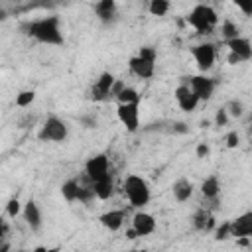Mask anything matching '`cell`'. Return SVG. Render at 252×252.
<instances>
[{
  "mask_svg": "<svg viewBox=\"0 0 252 252\" xmlns=\"http://www.w3.org/2000/svg\"><path fill=\"white\" fill-rule=\"evenodd\" d=\"M122 191H124L128 203L136 209H144L152 199V189H150L148 179H144L142 175H136V173L126 175V179L122 181Z\"/></svg>",
  "mask_w": 252,
  "mask_h": 252,
  "instance_id": "3957f363",
  "label": "cell"
},
{
  "mask_svg": "<svg viewBox=\"0 0 252 252\" xmlns=\"http://www.w3.org/2000/svg\"><path fill=\"white\" fill-rule=\"evenodd\" d=\"M191 55H193V61L197 65V69L201 73H209L213 67H215V59H217V49L211 41H203V43H197L191 47Z\"/></svg>",
  "mask_w": 252,
  "mask_h": 252,
  "instance_id": "5b68a950",
  "label": "cell"
},
{
  "mask_svg": "<svg viewBox=\"0 0 252 252\" xmlns=\"http://www.w3.org/2000/svg\"><path fill=\"white\" fill-rule=\"evenodd\" d=\"M114 79H116V77H114L110 71H102V73L98 75V79L94 81V85L91 87L89 98L94 100V102H102V100L110 98V96H112V94H110V89H112Z\"/></svg>",
  "mask_w": 252,
  "mask_h": 252,
  "instance_id": "9c48e42d",
  "label": "cell"
},
{
  "mask_svg": "<svg viewBox=\"0 0 252 252\" xmlns=\"http://www.w3.org/2000/svg\"><path fill=\"white\" fill-rule=\"evenodd\" d=\"M132 228L136 230L138 236H150L156 232V217L140 209L132 217Z\"/></svg>",
  "mask_w": 252,
  "mask_h": 252,
  "instance_id": "8fae6325",
  "label": "cell"
},
{
  "mask_svg": "<svg viewBox=\"0 0 252 252\" xmlns=\"http://www.w3.org/2000/svg\"><path fill=\"white\" fill-rule=\"evenodd\" d=\"M33 100H35V91H32V89L20 91V93L16 94V106H20V108H28Z\"/></svg>",
  "mask_w": 252,
  "mask_h": 252,
  "instance_id": "4316f807",
  "label": "cell"
},
{
  "mask_svg": "<svg viewBox=\"0 0 252 252\" xmlns=\"http://www.w3.org/2000/svg\"><path fill=\"white\" fill-rule=\"evenodd\" d=\"M201 195L207 201H217L220 195V181L217 175H209L201 181Z\"/></svg>",
  "mask_w": 252,
  "mask_h": 252,
  "instance_id": "ffe728a7",
  "label": "cell"
},
{
  "mask_svg": "<svg viewBox=\"0 0 252 252\" xmlns=\"http://www.w3.org/2000/svg\"><path fill=\"white\" fill-rule=\"evenodd\" d=\"M224 110H226V114H228L230 118L240 120V118L244 116V112H246V106H244V102H242V100L232 98V100H228V102L224 104Z\"/></svg>",
  "mask_w": 252,
  "mask_h": 252,
  "instance_id": "cb8c5ba5",
  "label": "cell"
},
{
  "mask_svg": "<svg viewBox=\"0 0 252 252\" xmlns=\"http://www.w3.org/2000/svg\"><path fill=\"white\" fill-rule=\"evenodd\" d=\"M226 63H228V65H240V63H242V59H240L236 53L228 51V55H226Z\"/></svg>",
  "mask_w": 252,
  "mask_h": 252,
  "instance_id": "8d00e7d4",
  "label": "cell"
},
{
  "mask_svg": "<svg viewBox=\"0 0 252 252\" xmlns=\"http://www.w3.org/2000/svg\"><path fill=\"white\" fill-rule=\"evenodd\" d=\"M201 126L203 128H209V120H201Z\"/></svg>",
  "mask_w": 252,
  "mask_h": 252,
  "instance_id": "ab89813d",
  "label": "cell"
},
{
  "mask_svg": "<svg viewBox=\"0 0 252 252\" xmlns=\"http://www.w3.org/2000/svg\"><path fill=\"white\" fill-rule=\"evenodd\" d=\"M187 85H189V89L193 91V94L199 98V102H201V100H211L213 94H215V89H217L215 79L209 77L207 73L187 77Z\"/></svg>",
  "mask_w": 252,
  "mask_h": 252,
  "instance_id": "52a82bcc",
  "label": "cell"
},
{
  "mask_svg": "<svg viewBox=\"0 0 252 252\" xmlns=\"http://www.w3.org/2000/svg\"><path fill=\"white\" fill-rule=\"evenodd\" d=\"M228 120H230V116L226 114L224 106H220V108H219V110L215 112V126L222 128V126H226V124H228Z\"/></svg>",
  "mask_w": 252,
  "mask_h": 252,
  "instance_id": "1f68e13d",
  "label": "cell"
},
{
  "mask_svg": "<svg viewBox=\"0 0 252 252\" xmlns=\"http://www.w3.org/2000/svg\"><path fill=\"white\" fill-rule=\"evenodd\" d=\"M173 98L177 100V104H179V108H181L183 112H193V110L197 108V104H199V98L193 94V91H191L189 85H185V83H181V85L175 87Z\"/></svg>",
  "mask_w": 252,
  "mask_h": 252,
  "instance_id": "7c38bea8",
  "label": "cell"
},
{
  "mask_svg": "<svg viewBox=\"0 0 252 252\" xmlns=\"http://www.w3.org/2000/svg\"><path fill=\"white\" fill-rule=\"evenodd\" d=\"M114 98L118 100V102H140V93L134 89V87H128V85H124L116 94H114Z\"/></svg>",
  "mask_w": 252,
  "mask_h": 252,
  "instance_id": "603a6c76",
  "label": "cell"
},
{
  "mask_svg": "<svg viewBox=\"0 0 252 252\" xmlns=\"http://www.w3.org/2000/svg\"><path fill=\"white\" fill-rule=\"evenodd\" d=\"M124 220H126V211L124 209H112V211H106V213H102L98 217V222L106 230H110V232L120 230L122 224H124Z\"/></svg>",
  "mask_w": 252,
  "mask_h": 252,
  "instance_id": "2e32d148",
  "label": "cell"
},
{
  "mask_svg": "<svg viewBox=\"0 0 252 252\" xmlns=\"http://www.w3.org/2000/svg\"><path fill=\"white\" fill-rule=\"evenodd\" d=\"M169 0H150V6H148V12L152 16H158V18H163L167 12H169Z\"/></svg>",
  "mask_w": 252,
  "mask_h": 252,
  "instance_id": "d4e9b609",
  "label": "cell"
},
{
  "mask_svg": "<svg viewBox=\"0 0 252 252\" xmlns=\"http://www.w3.org/2000/svg\"><path fill=\"white\" fill-rule=\"evenodd\" d=\"M22 217H24L28 228L33 230V232H37V230L41 228V224H43L41 209H39V205H37L35 199H28V201L22 205Z\"/></svg>",
  "mask_w": 252,
  "mask_h": 252,
  "instance_id": "30bf717a",
  "label": "cell"
},
{
  "mask_svg": "<svg viewBox=\"0 0 252 252\" xmlns=\"http://www.w3.org/2000/svg\"><path fill=\"white\" fill-rule=\"evenodd\" d=\"M193 191H195V185L187 177H179L171 185V193H173V199L177 203H187L193 197Z\"/></svg>",
  "mask_w": 252,
  "mask_h": 252,
  "instance_id": "e0dca14e",
  "label": "cell"
},
{
  "mask_svg": "<svg viewBox=\"0 0 252 252\" xmlns=\"http://www.w3.org/2000/svg\"><path fill=\"white\" fill-rule=\"evenodd\" d=\"M59 191H61V195H63V199L67 203H75L77 197H79V179L77 177H71V179L63 181Z\"/></svg>",
  "mask_w": 252,
  "mask_h": 252,
  "instance_id": "7402d4cb",
  "label": "cell"
},
{
  "mask_svg": "<svg viewBox=\"0 0 252 252\" xmlns=\"http://www.w3.org/2000/svg\"><path fill=\"white\" fill-rule=\"evenodd\" d=\"M226 238H230L228 220H226V222H222L220 226H217V228H215V240H226Z\"/></svg>",
  "mask_w": 252,
  "mask_h": 252,
  "instance_id": "836d02e7",
  "label": "cell"
},
{
  "mask_svg": "<svg viewBox=\"0 0 252 252\" xmlns=\"http://www.w3.org/2000/svg\"><path fill=\"white\" fill-rule=\"evenodd\" d=\"M191 220H193L195 230H205V232H207V230L215 228V219H213V215H211L207 209H197V211L193 213Z\"/></svg>",
  "mask_w": 252,
  "mask_h": 252,
  "instance_id": "44dd1931",
  "label": "cell"
},
{
  "mask_svg": "<svg viewBox=\"0 0 252 252\" xmlns=\"http://www.w3.org/2000/svg\"><path fill=\"white\" fill-rule=\"evenodd\" d=\"M116 116L120 124L126 128V132L134 134L140 130V102H118Z\"/></svg>",
  "mask_w": 252,
  "mask_h": 252,
  "instance_id": "8992f818",
  "label": "cell"
},
{
  "mask_svg": "<svg viewBox=\"0 0 252 252\" xmlns=\"http://www.w3.org/2000/svg\"><path fill=\"white\" fill-rule=\"evenodd\" d=\"M224 144H226V148H230V150L238 148V146H240V134H238L236 130H230V132L224 136Z\"/></svg>",
  "mask_w": 252,
  "mask_h": 252,
  "instance_id": "4dcf8cb0",
  "label": "cell"
},
{
  "mask_svg": "<svg viewBox=\"0 0 252 252\" xmlns=\"http://www.w3.org/2000/svg\"><path fill=\"white\" fill-rule=\"evenodd\" d=\"M22 32L28 37H32L39 43H45V45H63L65 43V37L61 32V18L57 14L43 16L39 20L24 22Z\"/></svg>",
  "mask_w": 252,
  "mask_h": 252,
  "instance_id": "6da1fadb",
  "label": "cell"
},
{
  "mask_svg": "<svg viewBox=\"0 0 252 252\" xmlns=\"http://www.w3.org/2000/svg\"><path fill=\"white\" fill-rule=\"evenodd\" d=\"M224 43H226L228 51L236 53V55L242 59V63H246V61L252 59V43H250L248 37H244V35H236V37H232V39H226Z\"/></svg>",
  "mask_w": 252,
  "mask_h": 252,
  "instance_id": "5bb4252c",
  "label": "cell"
},
{
  "mask_svg": "<svg viewBox=\"0 0 252 252\" xmlns=\"http://www.w3.org/2000/svg\"><path fill=\"white\" fill-rule=\"evenodd\" d=\"M220 35H222L224 41H226V39H232V37H236V35H240L238 24H234L232 20H224V22L220 24Z\"/></svg>",
  "mask_w": 252,
  "mask_h": 252,
  "instance_id": "484cf974",
  "label": "cell"
},
{
  "mask_svg": "<svg viewBox=\"0 0 252 252\" xmlns=\"http://www.w3.org/2000/svg\"><path fill=\"white\" fill-rule=\"evenodd\" d=\"M67 136H69V126H67V122L61 120V118L55 116V114L47 116V120L43 122L41 130H39V134H37V138H39L41 142H53V144L65 142Z\"/></svg>",
  "mask_w": 252,
  "mask_h": 252,
  "instance_id": "277c9868",
  "label": "cell"
},
{
  "mask_svg": "<svg viewBox=\"0 0 252 252\" xmlns=\"http://www.w3.org/2000/svg\"><path fill=\"white\" fill-rule=\"evenodd\" d=\"M4 18H6V12H4V10H0V20H4Z\"/></svg>",
  "mask_w": 252,
  "mask_h": 252,
  "instance_id": "60d3db41",
  "label": "cell"
},
{
  "mask_svg": "<svg viewBox=\"0 0 252 252\" xmlns=\"http://www.w3.org/2000/svg\"><path fill=\"white\" fill-rule=\"evenodd\" d=\"M187 24L199 33V35H209L215 32V28L219 26V14L213 6L205 4V2H199L195 4L189 14L185 16Z\"/></svg>",
  "mask_w": 252,
  "mask_h": 252,
  "instance_id": "7a4b0ae2",
  "label": "cell"
},
{
  "mask_svg": "<svg viewBox=\"0 0 252 252\" xmlns=\"http://www.w3.org/2000/svg\"><path fill=\"white\" fill-rule=\"evenodd\" d=\"M79 122H81V126L87 128V130H94V128H98V118H96L94 114H83V116L79 118Z\"/></svg>",
  "mask_w": 252,
  "mask_h": 252,
  "instance_id": "f546056e",
  "label": "cell"
},
{
  "mask_svg": "<svg viewBox=\"0 0 252 252\" xmlns=\"http://www.w3.org/2000/svg\"><path fill=\"white\" fill-rule=\"evenodd\" d=\"M138 57L156 63V61H158V49H156L154 45H142V47L138 49Z\"/></svg>",
  "mask_w": 252,
  "mask_h": 252,
  "instance_id": "83f0119b",
  "label": "cell"
},
{
  "mask_svg": "<svg viewBox=\"0 0 252 252\" xmlns=\"http://www.w3.org/2000/svg\"><path fill=\"white\" fill-rule=\"evenodd\" d=\"M126 236H128L130 240H134V238H138V234H136V230H134V228H130V230L126 232Z\"/></svg>",
  "mask_w": 252,
  "mask_h": 252,
  "instance_id": "f35d334b",
  "label": "cell"
},
{
  "mask_svg": "<svg viewBox=\"0 0 252 252\" xmlns=\"http://www.w3.org/2000/svg\"><path fill=\"white\" fill-rule=\"evenodd\" d=\"M209 154H211V146H209L207 142H201V144H197V148H195V156H197L199 159H205V158H209Z\"/></svg>",
  "mask_w": 252,
  "mask_h": 252,
  "instance_id": "d590c367",
  "label": "cell"
},
{
  "mask_svg": "<svg viewBox=\"0 0 252 252\" xmlns=\"http://www.w3.org/2000/svg\"><path fill=\"white\" fill-rule=\"evenodd\" d=\"M228 230L230 236L240 238V236H252V211H246L238 215L236 219L228 220Z\"/></svg>",
  "mask_w": 252,
  "mask_h": 252,
  "instance_id": "4fadbf2b",
  "label": "cell"
},
{
  "mask_svg": "<svg viewBox=\"0 0 252 252\" xmlns=\"http://www.w3.org/2000/svg\"><path fill=\"white\" fill-rule=\"evenodd\" d=\"M20 213H22V203H20V199H18V197L8 199V203H6V215H8L10 219H16Z\"/></svg>",
  "mask_w": 252,
  "mask_h": 252,
  "instance_id": "f1b7e54d",
  "label": "cell"
},
{
  "mask_svg": "<svg viewBox=\"0 0 252 252\" xmlns=\"http://www.w3.org/2000/svg\"><path fill=\"white\" fill-rule=\"evenodd\" d=\"M118 14V6H116V0H98L94 4V16L102 22V24H110L114 22Z\"/></svg>",
  "mask_w": 252,
  "mask_h": 252,
  "instance_id": "ac0fdd59",
  "label": "cell"
},
{
  "mask_svg": "<svg viewBox=\"0 0 252 252\" xmlns=\"http://www.w3.org/2000/svg\"><path fill=\"white\" fill-rule=\"evenodd\" d=\"M110 173V159L106 154H93L85 161V175L91 181H96Z\"/></svg>",
  "mask_w": 252,
  "mask_h": 252,
  "instance_id": "ba28073f",
  "label": "cell"
},
{
  "mask_svg": "<svg viewBox=\"0 0 252 252\" xmlns=\"http://www.w3.org/2000/svg\"><path fill=\"white\" fill-rule=\"evenodd\" d=\"M93 191H94V197L100 199V201H108L112 195H114V177L112 173L93 181Z\"/></svg>",
  "mask_w": 252,
  "mask_h": 252,
  "instance_id": "d6986e66",
  "label": "cell"
},
{
  "mask_svg": "<svg viewBox=\"0 0 252 252\" xmlns=\"http://www.w3.org/2000/svg\"><path fill=\"white\" fill-rule=\"evenodd\" d=\"M230 2H232V4H234L246 18L252 16V0H230Z\"/></svg>",
  "mask_w": 252,
  "mask_h": 252,
  "instance_id": "d6a6232c",
  "label": "cell"
},
{
  "mask_svg": "<svg viewBox=\"0 0 252 252\" xmlns=\"http://www.w3.org/2000/svg\"><path fill=\"white\" fill-rule=\"evenodd\" d=\"M128 69H130L132 75H136L140 79H152L154 77V71H156V63L146 61V59H142L138 55H132L128 59Z\"/></svg>",
  "mask_w": 252,
  "mask_h": 252,
  "instance_id": "9a60e30c",
  "label": "cell"
},
{
  "mask_svg": "<svg viewBox=\"0 0 252 252\" xmlns=\"http://www.w3.org/2000/svg\"><path fill=\"white\" fill-rule=\"evenodd\" d=\"M8 234V222L4 219H0V240H4Z\"/></svg>",
  "mask_w": 252,
  "mask_h": 252,
  "instance_id": "74e56055",
  "label": "cell"
},
{
  "mask_svg": "<svg viewBox=\"0 0 252 252\" xmlns=\"http://www.w3.org/2000/svg\"><path fill=\"white\" fill-rule=\"evenodd\" d=\"M169 132H171V134H187V132H189V126H187L185 122L177 120V122H171V124H169Z\"/></svg>",
  "mask_w": 252,
  "mask_h": 252,
  "instance_id": "e575fe53",
  "label": "cell"
}]
</instances>
